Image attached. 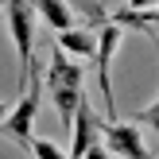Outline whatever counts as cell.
<instances>
[{
    "label": "cell",
    "mask_w": 159,
    "mask_h": 159,
    "mask_svg": "<svg viewBox=\"0 0 159 159\" xmlns=\"http://www.w3.org/2000/svg\"><path fill=\"white\" fill-rule=\"evenodd\" d=\"M82 78H85V70L78 66L70 54H62L58 47L51 51V62H47V97H51V105L58 109V120H62V128L70 132V120H74V109H78V101H82Z\"/></svg>",
    "instance_id": "6da1fadb"
},
{
    "label": "cell",
    "mask_w": 159,
    "mask_h": 159,
    "mask_svg": "<svg viewBox=\"0 0 159 159\" xmlns=\"http://www.w3.org/2000/svg\"><path fill=\"white\" fill-rule=\"evenodd\" d=\"M39 101H43V74H39V66L27 70V78H23V97L16 101L12 109H8V116L0 120V136H12L16 144L27 148L31 140V128H35V116H39Z\"/></svg>",
    "instance_id": "7a4b0ae2"
},
{
    "label": "cell",
    "mask_w": 159,
    "mask_h": 159,
    "mask_svg": "<svg viewBox=\"0 0 159 159\" xmlns=\"http://www.w3.org/2000/svg\"><path fill=\"white\" fill-rule=\"evenodd\" d=\"M8 35L20 54V85L35 66V0H8Z\"/></svg>",
    "instance_id": "3957f363"
},
{
    "label": "cell",
    "mask_w": 159,
    "mask_h": 159,
    "mask_svg": "<svg viewBox=\"0 0 159 159\" xmlns=\"http://www.w3.org/2000/svg\"><path fill=\"white\" fill-rule=\"evenodd\" d=\"M120 39H124V31L116 27V23L101 20L93 58H97V85H101V93H105V116H109V120L116 116V101H113V58H116V47H120Z\"/></svg>",
    "instance_id": "277c9868"
},
{
    "label": "cell",
    "mask_w": 159,
    "mask_h": 159,
    "mask_svg": "<svg viewBox=\"0 0 159 159\" xmlns=\"http://www.w3.org/2000/svg\"><path fill=\"white\" fill-rule=\"evenodd\" d=\"M101 148L120 159H155L152 152L144 148V136H140L136 120L124 124V120H105L101 124Z\"/></svg>",
    "instance_id": "5b68a950"
},
{
    "label": "cell",
    "mask_w": 159,
    "mask_h": 159,
    "mask_svg": "<svg viewBox=\"0 0 159 159\" xmlns=\"http://www.w3.org/2000/svg\"><path fill=\"white\" fill-rule=\"evenodd\" d=\"M101 116L93 113V105L89 101H78V109H74V120H70V155L66 159H82L85 152H89L93 144H101Z\"/></svg>",
    "instance_id": "8992f818"
},
{
    "label": "cell",
    "mask_w": 159,
    "mask_h": 159,
    "mask_svg": "<svg viewBox=\"0 0 159 159\" xmlns=\"http://www.w3.org/2000/svg\"><path fill=\"white\" fill-rule=\"evenodd\" d=\"M58 47L62 54H74V58H93V47H97V35L93 31H82V27H70V31H58Z\"/></svg>",
    "instance_id": "52a82bcc"
},
{
    "label": "cell",
    "mask_w": 159,
    "mask_h": 159,
    "mask_svg": "<svg viewBox=\"0 0 159 159\" xmlns=\"http://www.w3.org/2000/svg\"><path fill=\"white\" fill-rule=\"evenodd\" d=\"M35 12L43 16V23L54 27V31H70L74 27V8H70L66 0H35Z\"/></svg>",
    "instance_id": "ba28073f"
},
{
    "label": "cell",
    "mask_w": 159,
    "mask_h": 159,
    "mask_svg": "<svg viewBox=\"0 0 159 159\" xmlns=\"http://www.w3.org/2000/svg\"><path fill=\"white\" fill-rule=\"evenodd\" d=\"M109 23H116L120 31H144V35H152V31H155V8H148V12L120 8V12L109 16Z\"/></svg>",
    "instance_id": "9c48e42d"
},
{
    "label": "cell",
    "mask_w": 159,
    "mask_h": 159,
    "mask_svg": "<svg viewBox=\"0 0 159 159\" xmlns=\"http://www.w3.org/2000/svg\"><path fill=\"white\" fill-rule=\"evenodd\" d=\"M27 152L35 155V159H66V152H62L54 140H31V144H27Z\"/></svg>",
    "instance_id": "30bf717a"
},
{
    "label": "cell",
    "mask_w": 159,
    "mask_h": 159,
    "mask_svg": "<svg viewBox=\"0 0 159 159\" xmlns=\"http://www.w3.org/2000/svg\"><path fill=\"white\" fill-rule=\"evenodd\" d=\"M82 159H109V152H105V148H101V144H93V148H89V152H85Z\"/></svg>",
    "instance_id": "8fae6325"
},
{
    "label": "cell",
    "mask_w": 159,
    "mask_h": 159,
    "mask_svg": "<svg viewBox=\"0 0 159 159\" xmlns=\"http://www.w3.org/2000/svg\"><path fill=\"white\" fill-rule=\"evenodd\" d=\"M128 8H136V12H148V8H155V0H128Z\"/></svg>",
    "instance_id": "7c38bea8"
},
{
    "label": "cell",
    "mask_w": 159,
    "mask_h": 159,
    "mask_svg": "<svg viewBox=\"0 0 159 159\" xmlns=\"http://www.w3.org/2000/svg\"><path fill=\"white\" fill-rule=\"evenodd\" d=\"M4 116H8V105H4V101H0V120H4Z\"/></svg>",
    "instance_id": "4fadbf2b"
},
{
    "label": "cell",
    "mask_w": 159,
    "mask_h": 159,
    "mask_svg": "<svg viewBox=\"0 0 159 159\" xmlns=\"http://www.w3.org/2000/svg\"><path fill=\"white\" fill-rule=\"evenodd\" d=\"M0 8H4V4H0Z\"/></svg>",
    "instance_id": "5bb4252c"
}]
</instances>
